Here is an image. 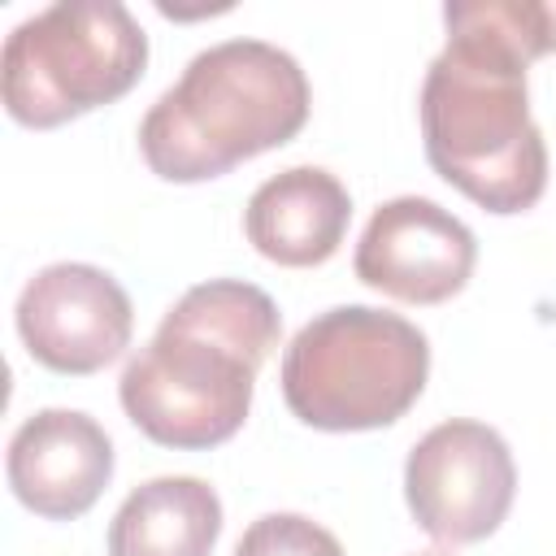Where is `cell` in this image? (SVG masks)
<instances>
[{"instance_id": "obj_1", "label": "cell", "mask_w": 556, "mask_h": 556, "mask_svg": "<svg viewBox=\"0 0 556 556\" xmlns=\"http://www.w3.org/2000/svg\"><path fill=\"white\" fill-rule=\"evenodd\" d=\"M278 304L239 278L191 287L122 369L126 417L161 447L226 443L252 408L256 369L278 348Z\"/></svg>"}, {"instance_id": "obj_2", "label": "cell", "mask_w": 556, "mask_h": 556, "mask_svg": "<svg viewBox=\"0 0 556 556\" xmlns=\"http://www.w3.org/2000/svg\"><path fill=\"white\" fill-rule=\"evenodd\" d=\"M447 48L421 83L430 169L486 213H526L547 187V143L530 117L526 56L482 26L469 0L443 9Z\"/></svg>"}, {"instance_id": "obj_3", "label": "cell", "mask_w": 556, "mask_h": 556, "mask_svg": "<svg viewBox=\"0 0 556 556\" xmlns=\"http://www.w3.org/2000/svg\"><path fill=\"white\" fill-rule=\"evenodd\" d=\"M300 61L265 39H226L191 56L182 78L139 122V152L165 182L222 178L282 148L308 122Z\"/></svg>"}, {"instance_id": "obj_4", "label": "cell", "mask_w": 556, "mask_h": 556, "mask_svg": "<svg viewBox=\"0 0 556 556\" xmlns=\"http://www.w3.org/2000/svg\"><path fill=\"white\" fill-rule=\"evenodd\" d=\"M426 374L430 343L408 317L339 304L300 326L282 352L278 382L304 426L348 434L400 421L426 391Z\"/></svg>"}, {"instance_id": "obj_5", "label": "cell", "mask_w": 556, "mask_h": 556, "mask_svg": "<svg viewBox=\"0 0 556 556\" xmlns=\"http://www.w3.org/2000/svg\"><path fill=\"white\" fill-rule=\"evenodd\" d=\"M148 65V35L117 0H61L13 26L0 56L4 109L30 130L122 100Z\"/></svg>"}, {"instance_id": "obj_6", "label": "cell", "mask_w": 556, "mask_h": 556, "mask_svg": "<svg viewBox=\"0 0 556 556\" xmlns=\"http://www.w3.org/2000/svg\"><path fill=\"white\" fill-rule=\"evenodd\" d=\"M517 495V465L500 430L452 417L426 430L404 460V500L439 543H478L500 530Z\"/></svg>"}, {"instance_id": "obj_7", "label": "cell", "mask_w": 556, "mask_h": 556, "mask_svg": "<svg viewBox=\"0 0 556 556\" xmlns=\"http://www.w3.org/2000/svg\"><path fill=\"white\" fill-rule=\"evenodd\" d=\"M130 295L96 265L61 261L39 269L17 295V334L26 352L56 374H96L130 343Z\"/></svg>"}, {"instance_id": "obj_8", "label": "cell", "mask_w": 556, "mask_h": 556, "mask_svg": "<svg viewBox=\"0 0 556 556\" xmlns=\"http://www.w3.org/2000/svg\"><path fill=\"white\" fill-rule=\"evenodd\" d=\"M478 261L473 230L426 195H395L374 208L356 243V278L404 304H443L465 291Z\"/></svg>"}, {"instance_id": "obj_9", "label": "cell", "mask_w": 556, "mask_h": 556, "mask_svg": "<svg viewBox=\"0 0 556 556\" xmlns=\"http://www.w3.org/2000/svg\"><path fill=\"white\" fill-rule=\"evenodd\" d=\"M9 486L48 521L83 517L113 478V443L104 426L78 408H39L9 439Z\"/></svg>"}, {"instance_id": "obj_10", "label": "cell", "mask_w": 556, "mask_h": 556, "mask_svg": "<svg viewBox=\"0 0 556 556\" xmlns=\"http://www.w3.org/2000/svg\"><path fill=\"white\" fill-rule=\"evenodd\" d=\"M348 222H352V195L321 165H291L265 178L243 208L248 243L265 261L287 269H308L330 261L348 235Z\"/></svg>"}, {"instance_id": "obj_11", "label": "cell", "mask_w": 556, "mask_h": 556, "mask_svg": "<svg viewBox=\"0 0 556 556\" xmlns=\"http://www.w3.org/2000/svg\"><path fill=\"white\" fill-rule=\"evenodd\" d=\"M222 534V500L200 478L135 486L109 526V556H208Z\"/></svg>"}, {"instance_id": "obj_12", "label": "cell", "mask_w": 556, "mask_h": 556, "mask_svg": "<svg viewBox=\"0 0 556 556\" xmlns=\"http://www.w3.org/2000/svg\"><path fill=\"white\" fill-rule=\"evenodd\" d=\"M469 9L526 61L556 52V0H469Z\"/></svg>"}, {"instance_id": "obj_13", "label": "cell", "mask_w": 556, "mask_h": 556, "mask_svg": "<svg viewBox=\"0 0 556 556\" xmlns=\"http://www.w3.org/2000/svg\"><path fill=\"white\" fill-rule=\"evenodd\" d=\"M235 556H343V547L313 517L265 513L243 530V539L235 543Z\"/></svg>"}, {"instance_id": "obj_14", "label": "cell", "mask_w": 556, "mask_h": 556, "mask_svg": "<svg viewBox=\"0 0 556 556\" xmlns=\"http://www.w3.org/2000/svg\"><path fill=\"white\" fill-rule=\"evenodd\" d=\"M417 556H447V552H417Z\"/></svg>"}]
</instances>
